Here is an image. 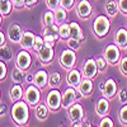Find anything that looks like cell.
<instances>
[{
  "instance_id": "obj_13",
  "label": "cell",
  "mask_w": 127,
  "mask_h": 127,
  "mask_svg": "<svg viewBox=\"0 0 127 127\" xmlns=\"http://www.w3.org/2000/svg\"><path fill=\"white\" fill-rule=\"evenodd\" d=\"M37 56H38V60L43 64V65H50V62L52 61V59H54V56H55L54 46L45 45L43 48L37 52Z\"/></svg>"
},
{
  "instance_id": "obj_22",
  "label": "cell",
  "mask_w": 127,
  "mask_h": 127,
  "mask_svg": "<svg viewBox=\"0 0 127 127\" xmlns=\"http://www.w3.org/2000/svg\"><path fill=\"white\" fill-rule=\"evenodd\" d=\"M114 43L120 48L127 47V28H120L114 36Z\"/></svg>"
},
{
  "instance_id": "obj_27",
  "label": "cell",
  "mask_w": 127,
  "mask_h": 127,
  "mask_svg": "<svg viewBox=\"0 0 127 127\" xmlns=\"http://www.w3.org/2000/svg\"><path fill=\"white\" fill-rule=\"evenodd\" d=\"M43 36H54L56 38H60L59 34V24L54 23V24H50V26H45L43 31H42Z\"/></svg>"
},
{
  "instance_id": "obj_41",
  "label": "cell",
  "mask_w": 127,
  "mask_h": 127,
  "mask_svg": "<svg viewBox=\"0 0 127 127\" xmlns=\"http://www.w3.org/2000/svg\"><path fill=\"white\" fill-rule=\"evenodd\" d=\"M118 100H120V103H122V104H127V90L126 89H121L120 92H118Z\"/></svg>"
},
{
  "instance_id": "obj_44",
  "label": "cell",
  "mask_w": 127,
  "mask_h": 127,
  "mask_svg": "<svg viewBox=\"0 0 127 127\" xmlns=\"http://www.w3.org/2000/svg\"><path fill=\"white\" fill-rule=\"evenodd\" d=\"M12 3H13L14 8H17V9H20V8L26 6V4H24V0H12Z\"/></svg>"
},
{
  "instance_id": "obj_4",
  "label": "cell",
  "mask_w": 127,
  "mask_h": 127,
  "mask_svg": "<svg viewBox=\"0 0 127 127\" xmlns=\"http://www.w3.org/2000/svg\"><path fill=\"white\" fill-rule=\"evenodd\" d=\"M46 104L48 105V108L52 112H57L60 108H62V94L57 89L52 88V90L47 93Z\"/></svg>"
},
{
  "instance_id": "obj_35",
  "label": "cell",
  "mask_w": 127,
  "mask_h": 127,
  "mask_svg": "<svg viewBox=\"0 0 127 127\" xmlns=\"http://www.w3.org/2000/svg\"><path fill=\"white\" fill-rule=\"evenodd\" d=\"M80 42H81V41L70 37V38L67 39L66 43H67V47H69V48H71V50H74V51H78V50L80 48Z\"/></svg>"
},
{
  "instance_id": "obj_1",
  "label": "cell",
  "mask_w": 127,
  "mask_h": 127,
  "mask_svg": "<svg viewBox=\"0 0 127 127\" xmlns=\"http://www.w3.org/2000/svg\"><path fill=\"white\" fill-rule=\"evenodd\" d=\"M29 107L26 100H18L12 107V120L17 126H26L29 120Z\"/></svg>"
},
{
  "instance_id": "obj_21",
  "label": "cell",
  "mask_w": 127,
  "mask_h": 127,
  "mask_svg": "<svg viewBox=\"0 0 127 127\" xmlns=\"http://www.w3.org/2000/svg\"><path fill=\"white\" fill-rule=\"evenodd\" d=\"M34 41H36L34 33L27 31V32H24V34L22 37V41H20L19 45L22 46V48H24V50H32L33 46H34Z\"/></svg>"
},
{
  "instance_id": "obj_3",
  "label": "cell",
  "mask_w": 127,
  "mask_h": 127,
  "mask_svg": "<svg viewBox=\"0 0 127 127\" xmlns=\"http://www.w3.org/2000/svg\"><path fill=\"white\" fill-rule=\"evenodd\" d=\"M59 62L61 67H64L65 70H71L74 69L76 64V54L75 51L71 50V48H67V50H64L60 55V59H59Z\"/></svg>"
},
{
  "instance_id": "obj_6",
  "label": "cell",
  "mask_w": 127,
  "mask_h": 127,
  "mask_svg": "<svg viewBox=\"0 0 127 127\" xmlns=\"http://www.w3.org/2000/svg\"><path fill=\"white\" fill-rule=\"evenodd\" d=\"M24 100L31 105V107H36V105L41 102V89L36 87L34 84L31 85L26 89L24 92Z\"/></svg>"
},
{
  "instance_id": "obj_31",
  "label": "cell",
  "mask_w": 127,
  "mask_h": 127,
  "mask_svg": "<svg viewBox=\"0 0 127 127\" xmlns=\"http://www.w3.org/2000/svg\"><path fill=\"white\" fill-rule=\"evenodd\" d=\"M118 121L121 125L127 126V104H123L118 112Z\"/></svg>"
},
{
  "instance_id": "obj_36",
  "label": "cell",
  "mask_w": 127,
  "mask_h": 127,
  "mask_svg": "<svg viewBox=\"0 0 127 127\" xmlns=\"http://www.w3.org/2000/svg\"><path fill=\"white\" fill-rule=\"evenodd\" d=\"M46 43H45V39L42 38L41 36H36V41H34V46H33V50L36 51V52H38L39 50H42L43 48V46H45Z\"/></svg>"
},
{
  "instance_id": "obj_39",
  "label": "cell",
  "mask_w": 127,
  "mask_h": 127,
  "mask_svg": "<svg viewBox=\"0 0 127 127\" xmlns=\"http://www.w3.org/2000/svg\"><path fill=\"white\" fill-rule=\"evenodd\" d=\"M46 4L50 10H56L59 6H61V0H46Z\"/></svg>"
},
{
  "instance_id": "obj_15",
  "label": "cell",
  "mask_w": 127,
  "mask_h": 127,
  "mask_svg": "<svg viewBox=\"0 0 127 127\" xmlns=\"http://www.w3.org/2000/svg\"><path fill=\"white\" fill-rule=\"evenodd\" d=\"M48 79H50V75H48V72L46 70H38L34 74L33 84L42 90V89H45L48 85Z\"/></svg>"
},
{
  "instance_id": "obj_14",
  "label": "cell",
  "mask_w": 127,
  "mask_h": 127,
  "mask_svg": "<svg viewBox=\"0 0 127 127\" xmlns=\"http://www.w3.org/2000/svg\"><path fill=\"white\" fill-rule=\"evenodd\" d=\"M100 92H102V94H103V97H105V98H108V99L114 98L116 95L118 94L117 84H116L114 79H107V80H105L104 87H103V89H102Z\"/></svg>"
},
{
  "instance_id": "obj_19",
  "label": "cell",
  "mask_w": 127,
  "mask_h": 127,
  "mask_svg": "<svg viewBox=\"0 0 127 127\" xmlns=\"http://www.w3.org/2000/svg\"><path fill=\"white\" fill-rule=\"evenodd\" d=\"M50 108H48V105L45 103H38L36 107H34V114H36V117L38 121H46L47 117H48V113H50Z\"/></svg>"
},
{
  "instance_id": "obj_9",
  "label": "cell",
  "mask_w": 127,
  "mask_h": 127,
  "mask_svg": "<svg viewBox=\"0 0 127 127\" xmlns=\"http://www.w3.org/2000/svg\"><path fill=\"white\" fill-rule=\"evenodd\" d=\"M83 76L84 78H88V79H95L98 75V66H97V61H95L94 59H88L85 61V64H84L83 66Z\"/></svg>"
},
{
  "instance_id": "obj_47",
  "label": "cell",
  "mask_w": 127,
  "mask_h": 127,
  "mask_svg": "<svg viewBox=\"0 0 127 127\" xmlns=\"http://www.w3.org/2000/svg\"><path fill=\"white\" fill-rule=\"evenodd\" d=\"M33 80H34V76L32 75V74H29V75L26 76V81H27L28 84H33Z\"/></svg>"
},
{
  "instance_id": "obj_38",
  "label": "cell",
  "mask_w": 127,
  "mask_h": 127,
  "mask_svg": "<svg viewBox=\"0 0 127 127\" xmlns=\"http://www.w3.org/2000/svg\"><path fill=\"white\" fill-rule=\"evenodd\" d=\"M6 74H8V67H6V64L4 60L0 61V80H5L6 78Z\"/></svg>"
},
{
  "instance_id": "obj_18",
  "label": "cell",
  "mask_w": 127,
  "mask_h": 127,
  "mask_svg": "<svg viewBox=\"0 0 127 127\" xmlns=\"http://www.w3.org/2000/svg\"><path fill=\"white\" fill-rule=\"evenodd\" d=\"M76 89L83 94V97H89V95L92 94V92H93V89H94L92 79H88V78H84L83 76V80L80 81L79 87Z\"/></svg>"
},
{
  "instance_id": "obj_33",
  "label": "cell",
  "mask_w": 127,
  "mask_h": 127,
  "mask_svg": "<svg viewBox=\"0 0 127 127\" xmlns=\"http://www.w3.org/2000/svg\"><path fill=\"white\" fill-rule=\"evenodd\" d=\"M95 61H97V66H98L99 72H103V71L107 70V66L109 65V64H108V61H107V60L104 59V56L97 57V59H95Z\"/></svg>"
},
{
  "instance_id": "obj_42",
  "label": "cell",
  "mask_w": 127,
  "mask_h": 127,
  "mask_svg": "<svg viewBox=\"0 0 127 127\" xmlns=\"http://www.w3.org/2000/svg\"><path fill=\"white\" fill-rule=\"evenodd\" d=\"M75 5V0H61V6H64L67 10H71Z\"/></svg>"
},
{
  "instance_id": "obj_40",
  "label": "cell",
  "mask_w": 127,
  "mask_h": 127,
  "mask_svg": "<svg viewBox=\"0 0 127 127\" xmlns=\"http://www.w3.org/2000/svg\"><path fill=\"white\" fill-rule=\"evenodd\" d=\"M113 126H114L113 121H112L109 117H107V116L102 117V120H100V122H99V127H113Z\"/></svg>"
},
{
  "instance_id": "obj_28",
  "label": "cell",
  "mask_w": 127,
  "mask_h": 127,
  "mask_svg": "<svg viewBox=\"0 0 127 127\" xmlns=\"http://www.w3.org/2000/svg\"><path fill=\"white\" fill-rule=\"evenodd\" d=\"M59 34H60V38L61 39H69L71 37V28H70V24L67 23H61L59 26Z\"/></svg>"
},
{
  "instance_id": "obj_37",
  "label": "cell",
  "mask_w": 127,
  "mask_h": 127,
  "mask_svg": "<svg viewBox=\"0 0 127 127\" xmlns=\"http://www.w3.org/2000/svg\"><path fill=\"white\" fill-rule=\"evenodd\" d=\"M118 66H120V71L122 72V75L127 76V56L121 57V60L118 62Z\"/></svg>"
},
{
  "instance_id": "obj_16",
  "label": "cell",
  "mask_w": 127,
  "mask_h": 127,
  "mask_svg": "<svg viewBox=\"0 0 127 127\" xmlns=\"http://www.w3.org/2000/svg\"><path fill=\"white\" fill-rule=\"evenodd\" d=\"M81 80H83V72H80L76 69L69 70V74H67V76H66V81L69 84V87L78 88Z\"/></svg>"
},
{
  "instance_id": "obj_20",
  "label": "cell",
  "mask_w": 127,
  "mask_h": 127,
  "mask_svg": "<svg viewBox=\"0 0 127 127\" xmlns=\"http://www.w3.org/2000/svg\"><path fill=\"white\" fill-rule=\"evenodd\" d=\"M23 95H24V92H23V88H22L20 84L15 83L13 87H10V89H9V98H10V100H12L13 103L20 100Z\"/></svg>"
},
{
  "instance_id": "obj_23",
  "label": "cell",
  "mask_w": 127,
  "mask_h": 127,
  "mask_svg": "<svg viewBox=\"0 0 127 127\" xmlns=\"http://www.w3.org/2000/svg\"><path fill=\"white\" fill-rule=\"evenodd\" d=\"M104 10H105V14L109 18H114L117 15V13L120 12V6H118V1L116 0H108L107 4L104 6Z\"/></svg>"
},
{
  "instance_id": "obj_17",
  "label": "cell",
  "mask_w": 127,
  "mask_h": 127,
  "mask_svg": "<svg viewBox=\"0 0 127 127\" xmlns=\"http://www.w3.org/2000/svg\"><path fill=\"white\" fill-rule=\"evenodd\" d=\"M109 112V99L108 98H100L97 104H95V113H97L99 117H104V116H107Z\"/></svg>"
},
{
  "instance_id": "obj_45",
  "label": "cell",
  "mask_w": 127,
  "mask_h": 127,
  "mask_svg": "<svg viewBox=\"0 0 127 127\" xmlns=\"http://www.w3.org/2000/svg\"><path fill=\"white\" fill-rule=\"evenodd\" d=\"M37 1H38V0H24L26 8H33L37 4Z\"/></svg>"
},
{
  "instance_id": "obj_43",
  "label": "cell",
  "mask_w": 127,
  "mask_h": 127,
  "mask_svg": "<svg viewBox=\"0 0 127 127\" xmlns=\"http://www.w3.org/2000/svg\"><path fill=\"white\" fill-rule=\"evenodd\" d=\"M118 6H120V12L123 15H127V0H118Z\"/></svg>"
},
{
  "instance_id": "obj_30",
  "label": "cell",
  "mask_w": 127,
  "mask_h": 127,
  "mask_svg": "<svg viewBox=\"0 0 127 127\" xmlns=\"http://www.w3.org/2000/svg\"><path fill=\"white\" fill-rule=\"evenodd\" d=\"M61 84V75L55 71V72H51L50 74V79H48V85L51 88H57Z\"/></svg>"
},
{
  "instance_id": "obj_32",
  "label": "cell",
  "mask_w": 127,
  "mask_h": 127,
  "mask_svg": "<svg viewBox=\"0 0 127 127\" xmlns=\"http://www.w3.org/2000/svg\"><path fill=\"white\" fill-rule=\"evenodd\" d=\"M54 23H56L54 10H48V12H46L45 15H43V26H50V24H54Z\"/></svg>"
},
{
  "instance_id": "obj_5",
  "label": "cell",
  "mask_w": 127,
  "mask_h": 127,
  "mask_svg": "<svg viewBox=\"0 0 127 127\" xmlns=\"http://www.w3.org/2000/svg\"><path fill=\"white\" fill-rule=\"evenodd\" d=\"M121 48L117 45H108L107 47L104 48L103 56L104 59L108 61L109 65H118V62L121 60Z\"/></svg>"
},
{
  "instance_id": "obj_24",
  "label": "cell",
  "mask_w": 127,
  "mask_h": 127,
  "mask_svg": "<svg viewBox=\"0 0 127 127\" xmlns=\"http://www.w3.org/2000/svg\"><path fill=\"white\" fill-rule=\"evenodd\" d=\"M54 14H55V22L60 26L67 18V9H65L64 6H59L56 10H54Z\"/></svg>"
},
{
  "instance_id": "obj_8",
  "label": "cell",
  "mask_w": 127,
  "mask_h": 127,
  "mask_svg": "<svg viewBox=\"0 0 127 127\" xmlns=\"http://www.w3.org/2000/svg\"><path fill=\"white\" fill-rule=\"evenodd\" d=\"M32 65V57L28 54V50H22L20 52H18V55L15 57V66L19 67L20 70L27 71Z\"/></svg>"
},
{
  "instance_id": "obj_34",
  "label": "cell",
  "mask_w": 127,
  "mask_h": 127,
  "mask_svg": "<svg viewBox=\"0 0 127 127\" xmlns=\"http://www.w3.org/2000/svg\"><path fill=\"white\" fill-rule=\"evenodd\" d=\"M0 55H1V60H4V61L12 60V51H10V47L4 45L1 47V54H0Z\"/></svg>"
},
{
  "instance_id": "obj_7",
  "label": "cell",
  "mask_w": 127,
  "mask_h": 127,
  "mask_svg": "<svg viewBox=\"0 0 127 127\" xmlns=\"http://www.w3.org/2000/svg\"><path fill=\"white\" fill-rule=\"evenodd\" d=\"M67 116L69 120L72 125H76L79 122H83L84 118V109L81 107V104L74 103L70 108H67Z\"/></svg>"
},
{
  "instance_id": "obj_48",
  "label": "cell",
  "mask_w": 127,
  "mask_h": 127,
  "mask_svg": "<svg viewBox=\"0 0 127 127\" xmlns=\"http://www.w3.org/2000/svg\"><path fill=\"white\" fill-rule=\"evenodd\" d=\"M5 114V105H1V116Z\"/></svg>"
},
{
  "instance_id": "obj_10",
  "label": "cell",
  "mask_w": 127,
  "mask_h": 127,
  "mask_svg": "<svg viewBox=\"0 0 127 127\" xmlns=\"http://www.w3.org/2000/svg\"><path fill=\"white\" fill-rule=\"evenodd\" d=\"M23 34H24L23 28L18 23H12L9 26V28H8V38H9L10 42H13V43H20Z\"/></svg>"
},
{
  "instance_id": "obj_26",
  "label": "cell",
  "mask_w": 127,
  "mask_h": 127,
  "mask_svg": "<svg viewBox=\"0 0 127 127\" xmlns=\"http://www.w3.org/2000/svg\"><path fill=\"white\" fill-rule=\"evenodd\" d=\"M13 8L14 5L12 3V0H1L0 1V14H1V17H8Z\"/></svg>"
},
{
  "instance_id": "obj_12",
  "label": "cell",
  "mask_w": 127,
  "mask_h": 127,
  "mask_svg": "<svg viewBox=\"0 0 127 127\" xmlns=\"http://www.w3.org/2000/svg\"><path fill=\"white\" fill-rule=\"evenodd\" d=\"M93 13V6L88 0H80L76 5V14L80 19H89Z\"/></svg>"
},
{
  "instance_id": "obj_11",
  "label": "cell",
  "mask_w": 127,
  "mask_h": 127,
  "mask_svg": "<svg viewBox=\"0 0 127 127\" xmlns=\"http://www.w3.org/2000/svg\"><path fill=\"white\" fill-rule=\"evenodd\" d=\"M76 93H78V89L76 88H72V87H69L65 92L62 93V108H70L74 103H76Z\"/></svg>"
},
{
  "instance_id": "obj_25",
  "label": "cell",
  "mask_w": 127,
  "mask_h": 127,
  "mask_svg": "<svg viewBox=\"0 0 127 127\" xmlns=\"http://www.w3.org/2000/svg\"><path fill=\"white\" fill-rule=\"evenodd\" d=\"M70 28H71V37L79 39V41H84V33H83V29L81 27L75 23V22H71L70 23Z\"/></svg>"
},
{
  "instance_id": "obj_46",
  "label": "cell",
  "mask_w": 127,
  "mask_h": 127,
  "mask_svg": "<svg viewBox=\"0 0 127 127\" xmlns=\"http://www.w3.org/2000/svg\"><path fill=\"white\" fill-rule=\"evenodd\" d=\"M4 45H6L5 43V36H4L3 32H0V47H3Z\"/></svg>"
},
{
  "instance_id": "obj_2",
  "label": "cell",
  "mask_w": 127,
  "mask_h": 127,
  "mask_svg": "<svg viewBox=\"0 0 127 127\" xmlns=\"http://www.w3.org/2000/svg\"><path fill=\"white\" fill-rule=\"evenodd\" d=\"M109 29H111V22H109L108 17L98 15L97 18L94 19L93 32H94V34L97 36L98 38H104L109 33Z\"/></svg>"
},
{
  "instance_id": "obj_29",
  "label": "cell",
  "mask_w": 127,
  "mask_h": 127,
  "mask_svg": "<svg viewBox=\"0 0 127 127\" xmlns=\"http://www.w3.org/2000/svg\"><path fill=\"white\" fill-rule=\"evenodd\" d=\"M26 71H23V70H20L19 67H17L15 66V69L13 70V72H12V80L14 81V83H18V84H20L23 80H26V74H24Z\"/></svg>"
}]
</instances>
